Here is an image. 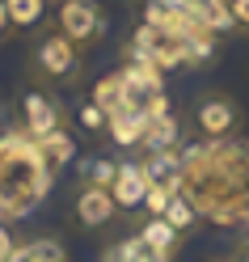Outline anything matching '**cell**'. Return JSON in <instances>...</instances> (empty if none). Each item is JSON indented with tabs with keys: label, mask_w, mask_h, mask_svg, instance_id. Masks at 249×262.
Instances as JSON below:
<instances>
[{
	"label": "cell",
	"mask_w": 249,
	"mask_h": 262,
	"mask_svg": "<svg viewBox=\"0 0 249 262\" xmlns=\"http://www.w3.org/2000/svg\"><path fill=\"white\" fill-rule=\"evenodd\" d=\"M177 186L207 220L220 224L249 220V140L237 144V136H232L220 144L190 148L182 157Z\"/></svg>",
	"instance_id": "6da1fadb"
},
{
	"label": "cell",
	"mask_w": 249,
	"mask_h": 262,
	"mask_svg": "<svg viewBox=\"0 0 249 262\" xmlns=\"http://www.w3.org/2000/svg\"><path fill=\"white\" fill-rule=\"evenodd\" d=\"M51 169L42 165L38 144L26 136L21 127H13L0 136V216H26L34 207L47 186H51Z\"/></svg>",
	"instance_id": "7a4b0ae2"
},
{
	"label": "cell",
	"mask_w": 249,
	"mask_h": 262,
	"mask_svg": "<svg viewBox=\"0 0 249 262\" xmlns=\"http://www.w3.org/2000/svg\"><path fill=\"white\" fill-rule=\"evenodd\" d=\"M211 51H215V34H207V30H198V34H173V30H161V26L140 21L135 34H131V59L152 63L156 72L207 63Z\"/></svg>",
	"instance_id": "3957f363"
},
{
	"label": "cell",
	"mask_w": 249,
	"mask_h": 262,
	"mask_svg": "<svg viewBox=\"0 0 249 262\" xmlns=\"http://www.w3.org/2000/svg\"><path fill=\"white\" fill-rule=\"evenodd\" d=\"M30 63H34V76L42 80V85H68V80L80 76V47L68 34L51 30V34H42L34 42Z\"/></svg>",
	"instance_id": "277c9868"
},
{
	"label": "cell",
	"mask_w": 249,
	"mask_h": 262,
	"mask_svg": "<svg viewBox=\"0 0 249 262\" xmlns=\"http://www.w3.org/2000/svg\"><path fill=\"white\" fill-rule=\"evenodd\" d=\"M119 80H123V106L144 114V119H156V114L169 110V97H165V80L152 63H140L131 59L127 68H119Z\"/></svg>",
	"instance_id": "5b68a950"
},
{
	"label": "cell",
	"mask_w": 249,
	"mask_h": 262,
	"mask_svg": "<svg viewBox=\"0 0 249 262\" xmlns=\"http://www.w3.org/2000/svg\"><path fill=\"white\" fill-rule=\"evenodd\" d=\"M190 123L203 136V144H220V140H232L241 131V106L228 93H198L194 110H190Z\"/></svg>",
	"instance_id": "8992f818"
},
{
	"label": "cell",
	"mask_w": 249,
	"mask_h": 262,
	"mask_svg": "<svg viewBox=\"0 0 249 262\" xmlns=\"http://www.w3.org/2000/svg\"><path fill=\"white\" fill-rule=\"evenodd\" d=\"M55 30H59V34H68L80 51H85V47H93L97 38L106 34V9L97 5V0H59Z\"/></svg>",
	"instance_id": "52a82bcc"
},
{
	"label": "cell",
	"mask_w": 249,
	"mask_h": 262,
	"mask_svg": "<svg viewBox=\"0 0 249 262\" xmlns=\"http://www.w3.org/2000/svg\"><path fill=\"white\" fill-rule=\"evenodd\" d=\"M21 131L30 140H42V136H51V131H59V127H68L63 123V102L51 93V89H26L21 93Z\"/></svg>",
	"instance_id": "ba28073f"
},
{
	"label": "cell",
	"mask_w": 249,
	"mask_h": 262,
	"mask_svg": "<svg viewBox=\"0 0 249 262\" xmlns=\"http://www.w3.org/2000/svg\"><path fill=\"white\" fill-rule=\"evenodd\" d=\"M72 216L85 233H102L106 224H114L119 216V203L110 199V186H93V182H80V190L72 194Z\"/></svg>",
	"instance_id": "9c48e42d"
},
{
	"label": "cell",
	"mask_w": 249,
	"mask_h": 262,
	"mask_svg": "<svg viewBox=\"0 0 249 262\" xmlns=\"http://www.w3.org/2000/svg\"><path fill=\"white\" fill-rule=\"evenodd\" d=\"M148 190H152V178H148L144 161H119V173L110 182V199L119 203V211H140Z\"/></svg>",
	"instance_id": "30bf717a"
},
{
	"label": "cell",
	"mask_w": 249,
	"mask_h": 262,
	"mask_svg": "<svg viewBox=\"0 0 249 262\" xmlns=\"http://www.w3.org/2000/svg\"><path fill=\"white\" fill-rule=\"evenodd\" d=\"M144 21L161 26V30H173V34H198L203 30L182 0H144Z\"/></svg>",
	"instance_id": "8fae6325"
},
{
	"label": "cell",
	"mask_w": 249,
	"mask_h": 262,
	"mask_svg": "<svg viewBox=\"0 0 249 262\" xmlns=\"http://www.w3.org/2000/svg\"><path fill=\"white\" fill-rule=\"evenodd\" d=\"M144 127H148V119L135 114V110H127V106L106 114V131H110V140L119 144V148H135V144H144Z\"/></svg>",
	"instance_id": "7c38bea8"
},
{
	"label": "cell",
	"mask_w": 249,
	"mask_h": 262,
	"mask_svg": "<svg viewBox=\"0 0 249 262\" xmlns=\"http://www.w3.org/2000/svg\"><path fill=\"white\" fill-rule=\"evenodd\" d=\"M182 5L190 9V17L207 30V34H228L232 30V13H228V0H182Z\"/></svg>",
	"instance_id": "4fadbf2b"
},
{
	"label": "cell",
	"mask_w": 249,
	"mask_h": 262,
	"mask_svg": "<svg viewBox=\"0 0 249 262\" xmlns=\"http://www.w3.org/2000/svg\"><path fill=\"white\" fill-rule=\"evenodd\" d=\"M177 140H182V123H177L173 110H165V114H156V119H148V127H144V144H140V148L161 152V148H177Z\"/></svg>",
	"instance_id": "5bb4252c"
},
{
	"label": "cell",
	"mask_w": 249,
	"mask_h": 262,
	"mask_svg": "<svg viewBox=\"0 0 249 262\" xmlns=\"http://www.w3.org/2000/svg\"><path fill=\"white\" fill-rule=\"evenodd\" d=\"M144 245H152L156 254H165V258H173L177 254V245H182V233L165 220V216H148L144 224H140V233H135Z\"/></svg>",
	"instance_id": "9a60e30c"
},
{
	"label": "cell",
	"mask_w": 249,
	"mask_h": 262,
	"mask_svg": "<svg viewBox=\"0 0 249 262\" xmlns=\"http://www.w3.org/2000/svg\"><path fill=\"white\" fill-rule=\"evenodd\" d=\"M9 262H68V250H63L59 237H30L21 245H13Z\"/></svg>",
	"instance_id": "2e32d148"
},
{
	"label": "cell",
	"mask_w": 249,
	"mask_h": 262,
	"mask_svg": "<svg viewBox=\"0 0 249 262\" xmlns=\"http://www.w3.org/2000/svg\"><path fill=\"white\" fill-rule=\"evenodd\" d=\"M34 144H38V157H42V165L51 169V173H59L72 161V152H76V140H72L68 127H59V131H51V136H42Z\"/></svg>",
	"instance_id": "e0dca14e"
},
{
	"label": "cell",
	"mask_w": 249,
	"mask_h": 262,
	"mask_svg": "<svg viewBox=\"0 0 249 262\" xmlns=\"http://www.w3.org/2000/svg\"><path fill=\"white\" fill-rule=\"evenodd\" d=\"M102 262H173V258L156 254L152 245H144L140 237H123V241H114L110 250H106V258H102Z\"/></svg>",
	"instance_id": "ac0fdd59"
},
{
	"label": "cell",
	"mask_w": 249,
	"mask_h": 262,
	"mask_svg": "<svg viewBox=\"0 0 249 262\" xmlns=\"http://www.w3.org/2000/svg\"><path fill=\"white\" fill-rule=\"evenodd\" d=\"M161 216L169 220V224L177 228L182 237H186L190 228H198V220H203V211H198V207H194V203H190V199H186L182 190H173V194H169V207H165Z\"/></svg>",
	"instance_id": "d6986e66"
},
{
	"label": "cell",
	"mask_w": 249,
	"mask_h": 262,
	"mask_svg": "<svg viewBox=\"0 0 249 262\" xmlns=\"http://www.w3.org/2000/svg\"><path fill=\"white\" fill-rule=\"evenodd\" d=\"M13 30H34L47 21V0H5Z\"/></svg>",
	"instance_id": "ffe728a7"
},
{
	"label": "cell",
	"mask_w": 249,
	"mask_h": 262,
	"mask_svg": "<svg viewBox=\"0 0 249 262\" xmlns=\"http://www.w3.org/2000/svg\"><path fill=\"white\" fill-rule=\"evenodd\" d=\"M89 97H93V102L102 106L106 114H110V110H119V106H123V80H119V72L102 76V80L93 85V93H89Z\"/></svg>",
	"instance_id": "44dd1931"
},
{
	"label": "cell",
	"mask_w": 249,
	"mask_h": 262,
	"mask_svg": "<svg viewBox=\"0 0 249 262\" xmlns=\"http://www.w3.org/2000/svg\"><path fill=\"white\" fill-rule=\"evenodd\" d=\"M114 173H119V161H110V157H93L85 169H80V182H93V186H110L114 182Z\"/></svg>",
	"instance_id": "7402d4cb"
},
{
	"label": "cell",
	"mask_w": 249,
	"mask_h": 262,
	"mask_svg": "<svg viewBox=\"0 0 249 262\" xmlns=\"http://www.w3.org/2000/svg\"><path fill=\"white\" fill-rule=\"evenodd\" d=\"M76 123H80V131H89V136H93V131H106V110H102V106H97L93 97H89V102H80V110H76Z\"/></svg>",
	"instance_id": "603a6c76"
},
{
	"label": "cell",
	"mask_w": 249,
	"mask_h": 262,
	"mask_svg": "<svg viewBox=\"0 0 249 262\" xmlns=\"http://www.w3.org/2000/svg\"><path fill=\"white\" fill-rule=\"evenodd\" d=\"M228 13H232V26L249 30V0H228Z\"/></svg>",
	"instance_id": "cb8c5ba5"
},
{
	"label": "cell",
	"mask_w": 249,
	"mask_h": 262,
	"mask_svg": "<svg viewBox=\"0 0 249 262\" xmlns=\"http://www.w3.org/2000/svg\"><path fill=\"white\" fill-rule=\"evenodd\" d=\"M13 34V26H9V9H5V0H0V38H9Z\"/></svg>",
	"instance_id": "d4e9b609"
},
{
	"label": "cell",
	"mask_w": 249,
	"mask_h": 262,
	"mask_svg": "<svg viewBox=\"0 0 249 262\" xmlns=\"http://www.w3.org/2000/svg\"><path fill=\"white\" fill-rule=\"evenodd\" d=\"M228 262H249V258H245V254H237V258H228Z\"/></svg>",
	"instance_id": "484cf974"
},
{
	"label": "cell",
	"mask_w": 249,
	"mask_h": 262,
	"mask_svg": "<svg viewBox=\"0 0 249 262\" xmlns=\"http://www.w3.org/2000/svg\"><path fill=\"white\" fill-rule=\"evenodd\" d=\"M241 254H245V258H249V245H245V250H241Z\"/></svg>",
	"instance_id": "4316f807"
}]
</instances>
